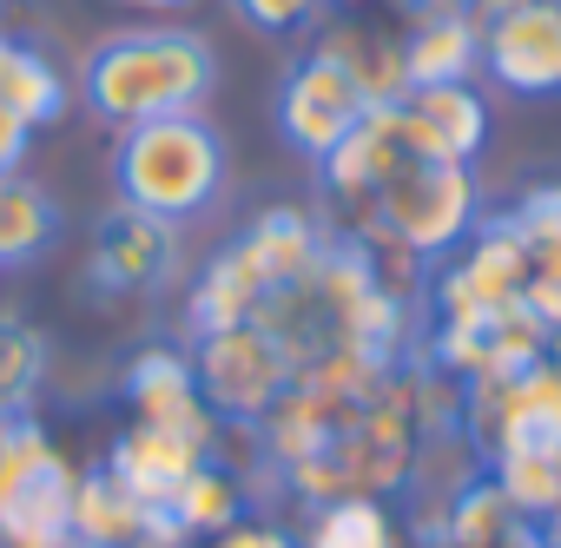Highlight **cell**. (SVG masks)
<instances>
[{
	"instance_id": "obj_6",
	"label": "cell",
	"mask_w": 561,
	"mask_h": 548,
	"mask_svg": "<svg viewBox=\"0 0 561 548\" xmlns=\"http://www.w3.org/2000/svg\"><path fill=\"white\" fill-rule=\"evenodd\" d=\"M482 34V73L508 93L548 100L561 93V0H522L489 21H476Z\"/></svg>"
},
{
	"instance_id": "obj_4",
	"label": "cell",
	"mask_w": 561,
	"mask_h": 548,
	"mask_svg": "<svg viewBox=\"0 0 561 548\" xmlns=\"http://www.w3.org/2000/svg\"><path fill=\"white\" fill-rule=\"evenodd\" d=\"M192 384L205 397V410L231 416V423H257L291 384V357L277 351V338L264 324H218L198 331L192 344Z\"/></svg>"
},
{
	"instance_id": "obj_23",
	"label": "cell",
	"mask_w": 561,
	"mask_h": 548,
	"mask_svg": "<svg viewBox=\"0 0 561 548\" xmlns=\"http://www.w3.org/2000/svg\"><path fill=\"white\" fill-rule=\"evenodd\" d=\"M324 0H238V14L264 34H291V27H311Z\"/></svg>"
},
{
	"instance_id": "obj_2",
	"label": "cell",
	"mask_w": 561,
	"mask_h": 548,
	"mask_svg": "<svg viewBox=\"0 0 561 548\" xmlns=\"http://www.w3.org/2000/svg\"><path fill=\"white\" fill-rule=\"evenodd\" d=\"M225 185V146L198 113H172V119H146L126 126L119 139V198L159 225H185L198 218Z\"/></svg>"
},
{
	"instance_id": "obj_9",
	"label": "cell",
	"mask_w": 561,
	"mask_h": 548,
	"mask_svg": "<svg viewBox=\"0 0 561 548\" xmlns=\"http://www.w3.org/2000/svg\"><path fill=\"white\" fill-rule=\"evenodd\" d=\"M198 463H205L198 443H185V436H172V430H152V423H133V430L113 443V476H119L146 509H165L172 489H179Z\"/></svg>"
},
{
	"instance_id": "obj_10",
	"label": "cell",
	"mask_w": 561,
	"mask_h": 548,
	"mask_svg": "<svg viewBox=\"0 0 561 548\" xmlns=\"http://www.w3.org/2000/svg\"><path fill=\"white\" fill-rule=\"evenodd\" d=\"M397 54H403V80H410V87H456V80L476 73L482 34H476L469 14H423V21L397 41Z\"/></svg>"
},
{
	"instance_id": "obj_7",
	"label": "cell",
	"mask_w": 561,
	"mask_h": 548,
	"mask_svg": "<svg viewBox=\"0 0 561 548\" xmlns=\"http://www.w3.org/2000/svg\"><path fill=\"white\" fill-rule=\"evenodd\" d=\"M397 119H403V139L416 159H449V165H469L489 139V106L469 80L456 87H410L397 100Z\"/></svg>"
},
{
	"instance_id": "obj_27",
	"label": "cell",
	"mask_w": 561,
	"mask_h": 548,
	"mask_svg": "<svg viewBox=\"0 0 561 548\" xmlns=\"http://www.w3.org/2000/svg\"><path fill=\"white\" fill-rule=\"evenodd\" d=\"M554 548H561V541H554Z\"/></svg>"
},
{
	"instance_id": "obj_24",
	"label": "cell",
	"mask_w": 561,
	"mask_h": 548,
	"mask_svg": "<svg viewBox=\"0 0 561 548\" xmlns=\"http://www.w3.org/2000/svg\"><path fill=\"white\" fill-rule=\"evenodd\" d=\"M211 548H291V541L277 535V528H264V522H244V515H238L231 528L211 535Z\"/></svg>"
},
{
	"instance_id": "obj_11",
	"label": "cell",
	"mask_w": 561,
	"mask_h": 548,
	"mask_svg": "<svg viewBox=\"0 0 561 548\" xmlns=\"http://www.w3.org/2000/svg\"><path fill=\"white\" fill-rule=\"evenodd\" d=\"M0 528H8L21 548H54L73 528V476L47 456L27 482H14L0 495Z\"/></svg>"
},
{
	"instance_id": "obj_21",
	"label": "cell",
	"mask_w": 561,
	"mask_h": 548,
	"mask_svg": "<svg viewBox=\"0 0 561 548\" xmlns=\"http://www.w3.org/2000/svg\"><path fill=\"white\" fill-rule=\"evenodd\" d=\"M34 377H41V338L0 318V410H14L34 390Z\"/></svg>"
},
{
	"instance_id": "obj_8",
	"label": "cell",
	"mask_w": 561,
	"mask_h": 548,
	"mask_svg": "<svg viewBox=\"0 0 561 548\" xmlns=\"http://www.w3.org/2000/svg\"><path fill=\"white\" fill-rule=\"evenodd\" d=\"M126 397H133L139 423H152V430H172V436H185V443H198V449L218 436V423H211V410H205V397H198V384H192V357L146 351V357L133 364V377H126Z\"/></svg>"
},
{
	"instance_id": "obj_17",
	"label": "cell",
	"mask_w": 561,
	"mask_h": 548,
	"mask_svg": "<svg viewBox=\"0 0 561 548\" xmlns=\"http://www.w3.org/2000/svg\"><path fill=\"white\" fill-rule=\"evenodd\" d=\"M165 509H172V528H179V535H218V528H231V522L244 515V489H238V476L198 463V469L172 489Z\"/></svg>"
},
{
	"instance_id": "obj_25",
	"label": "cell",
	"mask_w": 561,
	"mask_h": 548,
	"mask_svg": "<svg viewBox=\"0 0 561 548\" xmlns=\"http://www.w3.org/2000/svg\"><path fill=\"white\" fill-rule=\"evenodd\" d=\"M27 126L21 119H8V113H0V179H8V172H21V152H27Z\"/></svg>"
},
{
	"instance_id": "obj_5",
	"label": "cell",
	"mask_w": 561,
	"mask_h": 548,
	"mask_svg": "<svg viewBox=\"0 0 561 548\" xmlns=\"http://www.w3.org/2000/svg\"><path fill=\"white\" fill-rule=\"evenodd\" d=\"M364 113H370L364 87H357L351 67H344L337 54H324V47H311V54L291 67L285 93H277V126H285V139H291L298 152H311V159H324L331 146H344Z\"/></svg>"
},
{
	"instance_id": "obj_13",
	"label": "cell",
	"mask_w": 561,
	"mask_h": 548,
	"mask_svg": "<svg viewBox=\"0 0 561 548\" xmlns=\"http://www.w3.org/2000/svg\"><path fill=\"white\" fill-rule=\"evenodd\" d=\"M0 113L21 119L27 133L67 113V80L54 73V60H41L34 47H21L8 34H0Z\"/></svg>"
},
{
	"instance_id": "obj_12",
	"label": "cell",
	"mask_w": 561,
	"mask_h": 548,
	"mask_svg": "<svg viewBox=\"0 0 561 548\" xmlns=\"http://www.w3.org/2000/svg\"><path fill=\"white\" fill-rule=\"evenodd\" d=\"M528 238L515 231V218H489V225H476L469 231V251H462V278L476 285V298L482 305H515L522 298V285H528Z\"/></svg>"
},
{
	"instance_id": "obj_16",
	"label": "cell",
	"mask_w": 561,
	"mask_h": 548,
	"mask_svg": "<svg viewBox=\"0 0 561 548\" xmlns=\"http://www.w3.org/2000/svg\"><path fill=\"white\" fill-rule=\"evenodd\" d=\"M54 231H60L54 198H47L34 179H21V172L0 179V264H27V258H41V251L54 244Z\"/></svg>"
},
{
	"instance_id": "obj_22",
	"label": "cell",
	"mask_w": 561,
	"mask_h": 548,
	"mask_svg": "<svg viewBox=\"0 0 561 548\" xmlns=\"http://www.w3.org/2000/svg\"><path fill=\"white\" fill-rule=\"evenodd\" d=\"M508 218L528 238V251H561V185H528Z\"/></svg>"
},
{
	"instance_id": "obj_19",
	"label": "cell",
	"mask_w": 561,
	"mask_h": 548,
	"mask_svg": "<svg viewBox=\"0 0 561 548\" xmlns=\"http://www.w3.org/2000/svg\"><path fill=\"white\" fill-rule=\"evenodd\" d=\"M495 489L508 495V509L528 522L541 515H561V456H528V449H508L495 456Z\"/></svg>"
},
{
	"instance_id": "obj_14",
	"label": "cell",
	"mask_w": 561,
	"mask_h": 548,
	"mask_svg": "<svg viewBox=\"0 0 561 548\" xmlns=\"http://www.w3.org/2000/svg\"><path fill=\"white\" fill-rule=\"evenodd\" d=\"M73 528H80L93 548H126V541H139V535L152 528V509H146L113 469H100V476L73 482Z\"/></svg>"
},
{
	"instance_id": "obj_26",
	"label": "cell",
	"mask_w": 561,
	"mask_h": 548,
	"mask_svg": "<svg viewBox=\"0 0 561 548\" xmlns=\"http://www.w3.org/2000/svg\"><path fill=\"white\" fill-rule=\"evenodd\" d=\"M133 8H172V0H133Z\"/></svg>"
},
{
	"instance_id": "obj_3",
	"label": "cell",
	"mask_w": 561,
	"mask_h": 548,
	"mask_svg": "<svg viewBox=\"0 0 561 548\" xmlns=\"http://www.w3.org/2000/svg\"><path fill=\"white\" fill-rule=\"evenodd\" d=\"M370 231L377 238H397L410 258H436V251H456L469 231H476V179L469 165H449V159H403L377 192H370Z\"/></svg>"
},
{
	"instance_id": "obj_1",
	"label": "cell",
	"mask_w": 561,
	"mask_h": 548,
	"mask_svg": "<svg viewBox=\"0 0 561 548\" xmlns=\"http://www.w3.org/2000/svg\"><path fill=\"white\" fill-rule=\"evenodd\" d=\"M80 93L113 126H146L172 113H198L211 93V47L185 27H139L87 54Z\"/></svg>"
},
{
	"instance_id": "obj_20",
	"label": "cell",
	"mask_w": 561,
	"mask_h": 548,
	"mask_svg": "<svg viewBox=\"0 0 561 548\" xmlns=\"http://www.w3.org/2000/svg\"><path fill=\"white\" fill-rule=\"evenodd\" d=\"M515 509L495 482H469L449 495V541L456 548H502V535H515Z\"/></svg>"
},
{
	"instance_id": "obj_15",
	"label": "cell",
	"mask_w": 561,
	"mask_h": 548,
	"mask_svg": "<svg viewBox=\"0 0 561 548\" xmlns=\"http://www.w3.org/2000/svg\"><path fill=\"white\" fill-rule=\"evenodd\" d=\"M172 225H159V218H146V212H119V218H106L100 225V264H106V278L113 285H152L159 278V264H165V251H172V238H165Z\"/></svg>"
},
{
	"instance_id": "obj_18",
	"label": "cell",
	"mask_w": 561,
	"mask_h": 548,
	"mask_svg": "<svg viewBox=\"0 0 561 548\" xmlns=\"http://www.w3.org/2000/svg\"><path fill=\"white\" fill-rule=\"evenodd\" d=\"M305 548H397V522L377 495H337L311 522Z\"/></svg>"
}]
</instances>
